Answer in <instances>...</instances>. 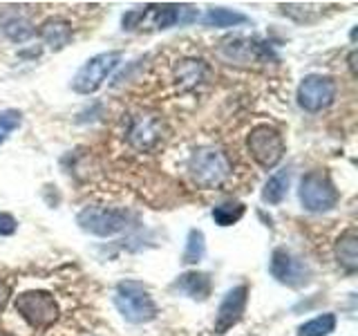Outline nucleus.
<instances>
[{
    "mask_svg": "<svg viewBox=\"0 0 358 336\" xmlns=\"http://www.w3.org/2000/svg\"><path fill=\"white\" fill-rule=\"evenodd\" d=\"M20 123H22V115L18 110L0 112V144H5L9 139V134L20 128Z\"/></svg>",
    "mask_w": 358,
    "mask_h": 336,
    "instance_id": "23",
    "label": "nucleus"
},
{
    "mask_svg": "<svg viewBox=\"0 0 358 336\" xmlns=\"http://www.w3.org/2000/svg\"><path fill=\"white\" fill-rule=\"evenodd\" d=\"M336 258H338V265L345 272H356L358 269V238L354 231L343 233L338 242H336Z\"/></svg>",
    "mask_w": 358,
    "mask_h": 336,
    "instance_id": "16",
    "label": "nucleus"
},
{
    "mask_svg": "<svg viewBox=\"0 0 358 336\" xmlns=\"http://www.w3.org/2000/svg\"><path fill=\"white\" fill-rule=\"evenodd\" d=\"M246 213V206L242 202H224V204L213 209V220L220 227H233L235 222H240L242 216Z\"/></svg>",
    "mask_w": 358,
    "mask_h": 336,
    "instance_id": "21",
    "label": "nucleus"
},
{
    "mask_svg": "<svg viewBox=\"0 0 358 336\" xmlns=\"http://www.w3.org/2000/svg\"><path fill=\"white\" fill-rule=\"evenodd\" d=\"M246 22H249V16L224 7H213L204 16V25L208 27H238V25H246Z\"/></svg>",
    "mask_w": 358,
    "mask_h": 336,
    "instance_id": "18",
    "label": "nucleus"
},
{
    "mask_svg": "<svg viewBox=\"0 0 358 336\" xmlns=\"http://www.w3.org/2000/svg\"><path fill=\"white\" fill-rule=\"evenodd\" d=\"M164 132V121L155 112H139L134 115L128 123V144L137 150H148L162 139Z\"/></svg>",
    "mask_w": 358,
    "mask_h": 336,
    "instance_id": "11",
    "label": "nucleus"
},
{
    "mask_svg": "<svg viewBox=\"0 0 358 336\" xmlns=\"http://www.w3.org/2000/svg\"><path fill=\"white\" fill-rule=\"evenodd\" d=\"M206 65L199 59H186L177 65V83L182 88H195L204 81Z\"/></svg>",
    "mask_w": 358,
    "mask_h": 336,
    "instance_id": "17",
    "label": "nucleus"
},
{
    "mask_svg": "<svg viewBox=\"0 0 358 336\" xmlns=\"http://www.w3.org/2000/svg\"><path fill=\"white\" fill-rule=\"evenodd\" d=\"M298 195L302 206L311 213H324L331 211L338 204V190L324 171H311L300 179Z\"/></svg>",
    "mask_w": 358,
    "mask_h": 336,
    "instance_id": "5",
    "label": "nucleus"
},
{
    "mask_svg": "<svg viewBox=\"0 0 358 336\" xmlns=\"http://www.w3.org/2000/svg\"><path fill=\"white\" fill-rule=\"evenodd\" d=\"M134 216L126 209H108V206H85L76 216L78 227L90 235L112 238L126 231L132 224Z\"/></svg>",
    "mask_w": 358,
    "mask_h": 336,
    "instance_id": "4",
    "label": "nucleus"
},
{
    "mask_svg": "<svg viewBox=\"0 0 358 336\" xmlns=\"http://www.w3.org/2000/svg\"><path fill=\"white\" fill-rule=\"evenodd\" d=\"M249 150L260 166L273 168L285 157V139L280 130L262 123V126H255L249 134Z\"/></svg>",
    "mask_w": 358,
    "mask_h": 336,
    "instance_id": "8",
    "label": "nucleus"
},
{
    "mask_svg": "<svg viewBox=\"0 0 358 336\" xmlns=\"http://www.w3.org/2000/svg\"><path fill=\"white\" fill-rule=\"evenodd\" d=\"M16 312L31 328H45L59 318V305L54 296L43 289L22 291L20 296H16Z\"/></svg>",
    "mask_w": 358,
    "mask_h": 336,
    "instance_id": "7",
    "label": "nucleus"
},
{
    "mask_svg": "<svg viewBox=\"0 0 358 336\" xmlns=\"http://www.w3.org/2000/svg\"><path fill=\"white\" fill-rule=\"evenodd\" d=\"M0 31H3L11 43H25L34 36V25L27 16L7 9L0 14Z\"/></svg>",
    "mask_w": 358,
    "mask_h": 336,
    "instance_id": "14",
    "label": "nucleus"
},
{
    "mask_svg": "<svg viewBox=\"0 0 358 336\" xmlns=\"http://www.w3.org/2000/svg\"><path fill=\"white\" fill-rule=\"evenodd\" d=\"M16 229H18L16 218L11 216V213H3V211H0V238L16 233Z\"/></svg>",
    "mask_w": 358,
    "mask_h": 336,
    "instance_id": "24",
    "label": "nucleus"
},
{
    "mask_svg": "<svg viewBox=\"0 0 358 336\" xmlns=\"http://www.w3.org/2000/svg\"><path fill=\"white\" fill-rule=\"evenodd\" d=\"M123 59V54L112 50V52H101L96 56H92L90 61H85V65L76 72V76L72 78V90L78 94H92L103 85L106 78L117 70L119 63Z\"/></svg>",
    "mask_w": 358,
    "mask_h": 336,
    "instance_id": "6",
    "label": "nucleus"
},
{
    "mask_svg": "<svg viewBox=\"0 0 358 336\" xmlns=\"http://www.w3.org/2000/svg\"><path fill=\"white\" fill-rule=\"evenodd\" d=\"M188 173L193 182L201 188H215L222 186L231 175V162L224 150L215 146H201L188 162Z\"/></svg>",
    "mask_w": 358,
    "mask_h": 336,
    "instance_id": "2",
    "label": "nucleus"
},
{
    "mask_svg": "<svg viewBox=\"0 0 358 336\" xmlns=\"http://www.w3.org/2000/svg\"><path fill=\"white\" fill-rule=\"evenodd\" d=\"M115 305L128 323L141 325L157 318V305L150 291L137 280H121L115 287Z\"/></svg>",
    "mask_w": 358,
    "mask_h": 336,
    "instance_id": "3",
    "label": "nucleus"
},
{
    "mask_svg": "<svg viewBox=\"0 0 358 336\" xmlns=\"http://www.w3.org/2000/svg\"><path fill=\"white\" fill-rule=\"evenodd\" d=\"M7 298H9V289H7V285L3 283V280H0V309L5 307Z\"/></svg>",
    "mask_w": 358,
    "mask_h": 336,
    "instance_id": "25",
    "label": "nucleus"
},
{
    "mask_svg": "<svg viewBox=\"0 0 358 336\" xmlns=\"http://www.w3.org/2000/svg\"><path fill=\"white\" fill-rule=\"evenodd\" d=\"M173 289L193 300H206L210 296V276L201 272H186L175 280Z\"/></svg>",
    "mask_w": 358,
    "mask_h": 336,
    "instance_id": "13",
    "label": "nucleus"
},
{
    "mask_svg": "<svg viewBox=\"0 0 358 336\" xmlns=\"http://www.w3.org/2000/svg\"><path fill=\"white\" fill-rule=\"evenodd\" d=\"M271 274L278 283L294 287V289L309 285V280H311V272H309L307 262L302 260V258L294 255L291 251L282 249V246L275 249L271 255Z\"/></svg>",
    "mask_w": 358,
    "mask_h": 336,
    "instance_id": "10",
    "label": "nucleus"
},
{
    "mask_svg": "<svg viewBox=\"0 0 358 336\" xmlns=\"http://www.w3.org/2000/svg\"><path fill=\"white\" fill-rule=\"evenodd\" d=\"M0 336H11V334H7V332H0Z\"/></svg>",
    "mask_w": 358,
    "mask_h": 336,
    "instance_id": "26",
    "label": "nucleus"
},
{
    "mask_svg": "<svg viewBox=\"0 0 358 336\" xmlns=\"http://www.w3.org/2000/svg\"><path fill=\"white\" fill-rule=\"evenodd\" d=\"M195 18H197V11L193 7L164 3V5H148L143 9L128 11L121 22H123V29H141L145 25H152L155 29H168L175 25H188V22Z\"/></svg>",
    "mask_w": 358,
    "mask_h": 336,
    "instance_id": "1",
    "label": "nucleus"
},
{
    "mask_svg": "<svg viewBox=\"0 0 358 336\" xmlns=\"http://www.w3.org/2000/svg\"><path fill=\"white\" fill-rule=\"evenodd\" d=\"M41 38L52 52L63 50L65 45H70L72 41V25L63 18H50L48 22H43L41 27Z\"/></svg>",
    "mask_w": 358,
    "mask_h": 336,
    "instance_id": "15",
    "label": "nucleus"
},
{
    "mask_svg": "<svg viewBox=\"0 0 358 336\" xmlns=\"http://www.w3.org/2000/svg\"><path fill=\"white\" fill-rule=\"evenodd\" d=\"M336 330L334 314H320V316L307 321L298 328V336H329Z\"/></svg>",
    "mask_w": 358,
    "mask_h": 336,
    "instance_id": "22",
    "label": "nucleus"
},
{
    "mask_svg": "<svg viewBox=\"0 0 358 336\" xmlns=\"http://www.w3.org/2000/svg\"><path fill=\"white\" fill-rule=\"evenodd\" d=\"M246 300H249V287L238 285L227 291L222 305L217 309V318H215V334L229 332L233 325H238L242 314L246 309Z\"/></svg>",
    "mask_w": 358,
    "mask_h": 336,
    "instance_id": "12",
    "label": "nucleus"
},
{
    "mask_svg": "<svg viewBox=\"0 0 358 336\" xmlns=\"http://www.w3.org/2000/svg\"><path fill=\"white\" fill-rule=\"evenodd\" d=\"M336 81L322 74H309L298 85V104L307 112H320L334 104Z\"/></svg>",
    "mask_w": 358,
    "mask_h": 336,
    "instance_id": "9",
    "label": "nucleus"
},
{
    "mask_svg": "<svg viewBox=\"0 0 358 336\" xmlns=\"http://www.w3.org/2000/svg\"><path fill=\"white\" fill-rule=\"evenodd\" d=\"M206 253V238H204V231L199 229H190L188 231V238H186V249L182 255V262L184 265H197L201 258Z\"/></svg>",
    "mask_w": 358,
    "mask_h": 336,
    "instance_id": "20",
    "label": "nucleus"
},
{
    "mask_svg": "<svg viewBox=\"0 0 358 336\" xmlns=\"http://www.w3.org/2000/svg\"><path fill=\"white\" fill-rule=\"evenodd\" d=\"M289 182H291V173L287 171V168L285 171H278L275 175L268 177V182L264 184L262 200L268 202V204H280V202L287 197Z\"/></svg>",
    "mask_w": 358,
    "mask_h": 336,
    "instance_id": "19",
    "label": "nucleus"
}]
</instances>
